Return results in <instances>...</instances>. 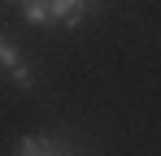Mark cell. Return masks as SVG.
Returning a JSON list of instances; mask_svg holds the SVG:
<instances>
[{
	"label": "cell",
	"instance_id": "cell-1",
	"mask_svg": "<svg viewBox=\"0 0 161 156\" xmlns=\"http://www.w3.org/2000/svg\"><path fill=\"white\" fill-rule=\"evenodd\" d=\"M0 70H4V78H9V87L22 91V96L35 91V82H39V78H35V65L18 52V44H13L4 30H0Z\"/></svg>",
	"mask_w": 161,
	"mask_h": 156
},
{
	"label": "cell",
	"instance_id": "cell-2",
	"mask_svg": "<svg viewBox=\"0 0 161 156\" xmlns=\"http://www.w3.org/2000/svg\"><path fill=\"white\" fill-rule=\"evenodd\" d=\"M48 13H53V26L74 30V26L92 13V0H48Z\"/></svg>",
	"mask_w": 161,
	"mask_h": 156
},
{
	"label": "cell",
	"instance_id": "cell-6",
	"mask_svg": "<svg viewBox=\"0 0 161 156\" xmlns=\"http://www.w3.org/2000/svg\"><path fill=\"white\" fill-rule=\"evenodd\" d=\"M4 4H18V0H4Z\"/></svg>",
	"mask_w": 161,
	"mask_h": 156
},
{
	"label": "cell",
	"instance_id": "cell-4",
	"mask_svg": "<svg viewBox=\"0 0 161 156\" xmlns=\"http://www.w3.org/2000/svg\"><path fill=\"white\" fill-rule=\"evenodd\" d=\"M22 9V22H31V26H53V13H48V0H18Z\"/></svg>",
	"mask_w": 161,
	"mask_h": 156
},
{
	"label": "cell",
	"instance_id": "cell-5",
	"mask_svg": "<svg viewBox=\"0 0 161 156\" xmlns=\"http://www.w3.org/2000/svg\"><path fill=\"white\" fill-rule=\"evenodd\" d=\"M39 156H70V148H48V152H39Z\"/></svg>",
	"mask_w": 161,
	"mask_h": 156
},
{
	"label": "cell",
	"instance_id": "cell-3",
	"mask_svg": "<svg viewBox=\"0 0 161 156\" xmlns=\"http://www.w3.org/2000/svg\"><path fill=\"white\" fill-rule=\"evenodd\" d=\"M48 148H57V134L39 130V134H22L13 143V156H39V152H48Z\"/></svg>",
	"mask_w": 161,
	"mask_h": 156
},
{
	"label": "cell",
	"instance_id": "cell-7",
	"mask_svg": "<svg viewBox=\"0 0 161 156\" xmlns=\"http://www.w3.org/2000/svg\"><path fill=\"white\" fill-rule=\"evenodd\" d=\"M70 156H74V152H70Z\"/></svg>",
	"mask_w": 161,
	"mask_h": 156
}]
</instances>
